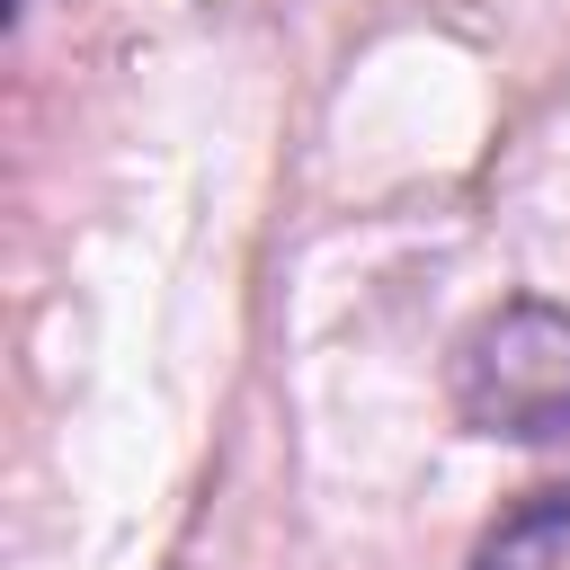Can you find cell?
Listing matches in <instances>:
<instances>
[{"instance_id":"1","label":"cell","mask_w":570,"mask_h":570,"mask_svg":"<svg viewBox=\"0 0 570 570\" xmlns=\"http://www.w3.org/2000/svg\"><path fill=\"white\" fill-rule=\"evenodd\" d=\"M454 419L499 445H561L570 436V303L517 294L481 312L454 347Z\"/></svg>"},{"instance_id":"2","label":"cell","mask_w":570,"mask_h":570,"mask_svg":"<svg viewBox=\"0 0 570 570\" xmlns=\"http://www.w3.org/2000/svg\"><path fill=\"white\" fill-rule=\"evenodd\" d=\"M561 552H570V481H543L517 508H499V525L472 543L463 570H561Z\"/></svg>"}]
</instances>
